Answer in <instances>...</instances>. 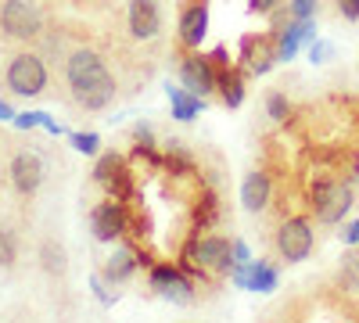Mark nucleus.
<instances>
[{
	"instance_id": "6",
	"label": "nucleus",
	"mask_w": 359,
	"mask_h": 323,
	"mask_svg": "<svg viewBox=\"0 0 359 323\" xmlns=\"http://www.w3.org/2000/svg\"><path fill=\"white\" fill-rule=\"evenodd\" d=\"M8 180L11 187L22 194V198H33L40 194L43 180H47V165H43V155L29 144V148H18L8 162Z\"/></svg>"
},
{
	"instance_id": "8",
	"label": "nucleus",
	"mask_w": 359,
	"mask_h": 323,
	"mask_svg": "<svg viewBox=\"0 0 359 323\" xmlns=\"http://www.w3.org/2000/svg\"><path fill=\"white\" fill-rule=\"evenodd\" d=\"M90 230H94V241L108 245V241H118L123 233L130 230V216H126V201L118 198H108L101 205L90 209Z\"/></svg>"
},
{
	"instance_id": "19",
	"label": "nucleus",
	"mask_w": 359,
	"mask_h": 323,
	"mask_svg": "<svg viewBox=\"0 0 359 323\" xmlns=\"http://www.w3.org/2000/svg\"><path fill=\"white\" fill-rule=\"evenodd\" d=\"M219 97L226 108H241L245 101V72L241 69H223L219 72Z\"/></svg>"
},
{
	"instance_id": "2",
	"label": "nucleus",
	"mask_w": 359,
	"mask_h": 323,
	"mask_svg": "<svg viewBox=\"0 0 359 323\" xmlns=\"http://www.w3.org/2000/svg\"><path fill=\"white\" fill-rule=\"evenodd\" d=\"M50 83V72L43 65V57L36 50H18L8 57L4 69V86L15 97H40Z\"/></svg>"
},
{
	"instance_id": "3",
	"label": "nucleus",
	"mask_w": 359,
	"mask_h": 323,
	"mask_svg": "<svg viewBox=\"0 0 359 323\" xmlns=\"http://www.w3.org/2000/svg\"><path fill=\"white\" fill-rule=\"evenodd\" d=\"M352 205H355V194L345 180H316L313 191H309V212L323 226L341 223L352 212Z\"/></svg>"
},
{
	"instance_id": "21",
	"label": "nucleus",
	"mask_w": 359,
	"mask_h": 323,
	"mask_svg": "<svg viewBox=\"0 0 359 323\" xmlns=\"http://www.w3.org/2000/svg\"><path fill=\"white\" fill-rule=\"evenodd\" d=\"M194 219H198L201 226H212V223L219 219V198H216V191H201V201H198Z\"/></svg>"
},
{
	"instance_id": "29",
	"label": "nucleus",
	"mask_w": 359,
	"mask_h": 323,
	"mask_svg": "<svg viewBox=\"0 0 359 323\" xmlns=\"http://www.w3.org/2000/svg\"><path fill=\"white\" fill-rule=\"evenodd\" d=\"M133 140H137V148H155V133H151V126H147V123H140L133 130Z\"/></svg>"
},
{
	"instance_id": "12",
	"label": "nucleus",
	"mask_w": 359,
	"mask_h": 323,
	"mask_svg": "<svg viewBox=\"0 0 359 323\" xmlns=\"http://www.w3.org/2000/svg\"><path fill=\"white\" fill-rule=\"evenodd\" d=\"M316 40V18H287L284 29H277V57L280 62H291L298 54L302 43H313Z\"/></svg>"
},
{
	"instance_id": "10",
	"label": "nucleus",
	"mask_w": 359,
	"mask_h": 323,
	"mask_svg": "<svg viewBox=\"0 0 359 323\" xmlns=\"http://www.w3.org/2000/svg\"><path fill=\"white\" fill-rule=\"evenodd\" d=\"M230 284L241 287V291H259V295H269V291H277L280 273L269 266V262H237V266L230 270Z\"/></svg>"
},
{
	"instance_id": "28",
	"label": "nucleus",
	"mask_w": 359,
	"mask_h": 323,
	"mask_svg": "<svg viewBox=\"0 0 359 323\" xmlns=\"http://www.w3.org/2000/svg\"><path fill=\"white\" fill-rule=\"evenodd\" d=\"M43 115H47V111H22V115H15V126H18V130H33V126L43 123Z\"/></svg>"
},
{
	"instance_id": "23",
	"label": "nucleus",
	"mask_w": 359,
	"mask_h": 323,
	"mask_svg": "<svg viewBox=\"0 0 359 323\" xmlns=\"http://www.w3.org/2000/svg\"><path fill=\"white\" fill-rule=\"evenodd\" d=\"M18 259V241L8 226H0V270H11Z\"/></svg>"
},
{
	"instance_id": "17",
	"label": "nucleus",
	"mask_w": 359,
	"mask_h": 323,
	"mask_svg": "<svg viewBox=\"0 0 359 323\" xmlns=\"http://www.w3.org/2000/svg\"><path fill=\"white\" fill-rule=\"evenodd\" d=\"M169 104H172V119H180V123H191L194 115L205 108V97H198V94H191L187 86H172L169 83Z\"/></svg>"
},
{
	"instance_id": "22",
	"label": "nucleus",
	"mask_w": 359,
	"mask_h": 323,
	"mask_svg": "<svg viewBox=\"0 0 359 323\" xmlns=\"http://www.w3.org/2000/svg\"><path fill=\"white\" fill-rule=\"evenodd\" d=\"M266 111H269V119H273V123H287L291 119V101L280 90H269L266 94Z\"/></svg>"
},
{
	"instance_id": "5",
	"label": "nucleus",
	"mask_w": 359,
	"mask_h": 323,
	"mask_svg": "<svg viewBox=\"0 0 359 323\" xmlns=\"http://www.w3.org/2000/svg\"><path fill=\"white\" fill-rule=\"evenodd\" d=\"M273 245H277V255L287 262V266H291V262H306V259L313 255V245H316L313 223H309L306 216H287V219H280Z\"/></svg>"
},
{
	"instance_id": "27",
	"label": "nucleus",
	"mask_w": 359,
	"mask_h": 323,
	"mask_svg": "<svg viewBox=\"0 0 359 323\" xmlns=\"http://www.w3.org/2000/svg\"><path fill=\"white\" fill-rule=\"evenodd\" d=\"M334 57V43H327V40H313L309 43V62L313 65H327Z\"/></svg>"
},
{
	"instance_id": "34",
	"label": "nucleus",
	"mask_w": 359,
	"mask_h": 323,
	"mask_svg": "<svg viewBox=\"0 0 359 323\" xmlns=\"http://www.w3.org/2000/svg\"><path fill=\"white\" fill-rule=\"evenodd\" d=\"M277 4H280V0H248V11L252 15H269Z\"/></svg>"
},
{
	"instance_id": "26",
	"label": "nucleus",
	"mask_w": 359,
	"mask_h": 323,
	"mask_svg": "<svg viewBox=\"0 0 359 323\" xmlns=\"http://www.w3.org/2000/svg\"><path fill=\"white\" fill-rule=\"evenodd\" d=\"M72 148H76L79 155H97L101 137H97V133H72Z\"/></svg>"
},
{
	"instance_id": "13",
	"label": "nucleus",
	"mask_w": 359,
	"mask_h": 323,
	"mask_svg": "<svg viewBox=\"0 0 359 323\" xmlns=\"http://www.w3.org/2000/svg\"><path fill=\"white\" fill-rule=\"evenodd\" d=\"M241 62L248 65V72L266 76L280 57H277V33L273 36H245L241 43Z\"/></svg>"
},
{
	"instance_id": "18",
	"label": "nucleus",
	"mask_w": 359,
	"mask_h": 323,
	"mask_svg": "<svg viewBox=\"0 0 359 323\" xmlns=\"http://www.w3.org/2000/svg\"><path fill=\"white\" fill-rule=\"evenodd\" d=\"M36 259H40V270H43L47 277H65V273H69V252H65V245H57L54 238H47V241L40 245Z\"/></svg>"
},
{
	"instance_id": "20",
	"label": "nucleus",
	"mask_w": 359,
	"mask_h": 323,
	"mask_svg": "<svg viewBox=\"0 0 359 323\" xmlns=\"http://www.w3.org/2000/svg\"><path fill=\"white\" fill-rule=\"evenodd\" d=\"M338 287L348 291V295H359V245L352 252L341 255V266H338Z\"/></svg>"
},
{
	"instance_id": "9",
	"label": "nucleus",
	"mask_w": 359,
	"mask_h": 323,
	"mask_svg": "<svg viewBox=\"0 0 359 323\" xmlns=\"http://www.w3.org/2000/svg\"><path fill=\"white\" fill-rule=\"evenodd\" d=\"M151 287L158 291L162 298L176 302V305H191V302H194V284L187 280L184 270L169 266V262H162V266L151 270Z\"/></svg>"
},
{
	"instance_id": "25",
	"label": "nucleus",
	"mask_w": 359,
	"mask_h": 323,
	"mask_svg": "<svg viewBox=\"0 0 359 323\" xmlns=\"http://www.w3.org/2000/svg\"><path fill=\"white\" fill-rule=\"evenodd\" d=\"M118 169H123V158H118L115 151H111V155H101V158H97V165H94V180L104 187V184L111 180V176H115Z\"/></svg>"
},
{
	"instance_id": "30",
	"label": "nucleus",
	"mask_w": 359,
	"mask_h": 323,
	"mask_svg": "<svg viewBox=\"0 0 359 323\" xmlns=\"http://www.w3.org/2000/svg\"><path fill=\"white\" fill-rule=\"evenodd\" d=\"M316 11V0H291V15L294 18H313Z\"/></svg>"
},
{
	"instance_id": "31",
	"label": "nucleus",
	"mask_w": 359,
	"mask_h": 323,
	"mask_svg": "<svg viewBox=\"0 0 359 323\" xmlns=\"http://www.w3.org/2000/svg\"><path fill=\"white\" fill-rule=\"evenodd\" d=\"M90 287H94V298H97L101 305H111V302H115L108 291H104V277H94V280H90Z\"/></svg>"
},
{
	"instance_id": "15",
	"label": "nucleus",
	"mask_w": 359,
	"mask_h": 323,
	"mask_svg": "<svg viewBox=\"0 0 359 323\" xmlns=\"http://www.w3.org/2000/svg\"><path fill=\"white\" fill-rule=\"evenodd\" d=\"M137 266H140V255H137L133 248H126V245H118V248L104 259L101 277H104V284L118 287V284H126V280L137 273Z\"/></svg>"
},
{
	"instance_id": "4",
	"label": "nucleus",
	"mask_w": 359,
	"mask_h": 323,
	"mask_svg": "<svg viewBox=\"0 0 359 323\" xmlns=\"http://www.w3.org/2000/svg\"><path fill=\"white\" fill-rule=\"evenodd\" d=\"M0 33L18 43H33L43 36V15L29 0H4L0 4Z\"/></svg>"
},
{
	"instance_id": "36",
	"label": "nucleus",
	"mask_w": 359,
	"mask_h": 323,
	"mask_svg": "<svg viewBox=\"0 0 359 323\" xmlns=\"http://www.w3.org/2000/svg\"><path fill=\"white\" fill-rule=\"evenodd\" d=\"M0 123H15V108L8 101H0Z\"/></svg>"
},
{
	"instance_id": "35",
	"label": "nucleus",
	"mask_w": 359,
	"mask_h": 323,
	"mask_svg": "<svg viewBox=\"0 0 359 323\" xmlns=\"http://www.w3.org/2000/svg\"><path fill=\"white\" fill-rule=\"evenodd\" d=\"M233 259H237V262H252V255H248V245H245V241H233Z\"/></svg>"
},
{
	"instance_id": "1",
	"label": "nucleus",
	"mask_w": 359,
	"mask_h": 323,
	"mask_svg": "<svg viewBox=\"0 0 359 323\" xmlns=\"http://www.w3.org/2000/svg\"><path fill=\"white\" fill-rule=\"evenodd\" d=\"M65 86H69V101L83 111H104L115 101V79L104 65V57L90 47H76L65 57Z\"/></svg>"
},
{
	"instance_id": "24",
	"label": "nucleus",
	"mask_w": 359,
	"mask_h": 323,
	"mask_svg": "<svg viewBox=\"0 0 359 323\" xmlns=\"http://www.w3.org/2000/svg\"><path fill=\"white\" fill-rule=\"evenodd\" d=\"M108 191H111V198H118V201H130L133 198V176L126 172V165L123 169H118L115 176H111V180L104 184Z\"/></svg>"
},
{
	"instance_id": "11",
	"label": "nucleus",
	"mask_w": 359,
	"mask_h": 323,
	"mask_svg": "<svg viewBox=\"0 0 359 323\" xmlns=\"http://www.w3.org/2000/svg\"><path fill=\"white\" fill-rule=\"evenodd\" d=\"M126 18L133 40H155L162 29V0H130Z\"/></svg>"
},
{
	"instance_id": "14",
	"label": "nucleus",
	"mask_w": 359,
	"mask_h": 323,
	"mask_svg": "<svg viewBox=\"0 0 359 323\" xmlns=\"http://www.w3.org/2000/svg\"><path fill=\"white\" fill-rule=\"evenodd\" d=\"M205 33H208V4L205 0H194V4H187L180 11V43L187 50H198Z\"/></svg>"
},
{
	"instance_id": "33",
	"label": "nucleus",
	"mask_w": 359,
	"mask_h": 323,
	"mask_svg": "<svg viewBox=\"0 0 359 323\" xmlns=\"http://www.w3.org/2000/svg\"><path fill=\"white\" fill-rule=\"evenodd\" d=\"M341 241H345L348 248H355V245H359V219L345 223V230H341Z\"/></svg>"
},
{
	"instance_id": "7",
	"label": "nucleus",
	"mask_w": 359,
	"mask_h": 323,
	"mask_svg": "<svg viewBox=\"0 0 359 323\" xmlns=\"http://www.w3.org/2000/svg\"><path fill=\"white\" fill-rule=\"evenodd\" d=\"M180 83H184L191 94H198V97H208L212 90H219V72H216L212 54L187 50V57L180 62Z\"/></svg>"
},
{
	"instance_id": "16",
	"label": "nucleus",
	"mask_w": 359,
	"mask_h": 323,
	"mask_svg": "<svg viewBox=\"0 0 359 323\" xmlns=\"http://www.w3.org/2000/svg\"><path fill=\"white\" fill-rule=\"evenodd\" d=\"M269 176L266 172H248L245 176V187H241V205L248 212H262L266 205H269Z\"/></svg>"
},
{
	"instance_id": "32",
	"label": "nucleus",
	"mask_w": 359,
	"mask_h": 323,
	"mask_svg": "<svg viewBox=\"0 0 359 323\" xmlns=\"http://www.w3.org/2000/svg\"><path fill=\"white\" fill-rule=\"evenodd\" d=\"M338 11L345 15V22H359V0H338Z\"/></svg>"
},
{
	"instance_id": "37",
	"label": "nucleus",
	"mask_w": 359,
	"mask_h": 323,
	"mask_svg": "<svg viewBox=\"0 0 359 323\" xmlns=\"http://www.w3.org/2000/svg\"><path fill=\"white\" fill-rule=\"evenodd\" d=\"M355 72H359V65H355Z\"/></svg>"
}]
</instances>
